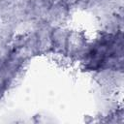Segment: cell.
I'll list each match as a JSON object with an SVG mask.
<instances>
[{"label": "cell", "mask_w": 124, "mask_h": 124, "mask_svg": "<svg viewBox=\"0 0 124 124\" xmlns=\"http://www.w3.org/2000/svg\"><path fill=\"white\" fill-rule=\"evenodd\" d=\"M118 52H121V39L108 38L93 47L89 54V62L94 68L102 67L116 59Z\"/></svg>", "instance_id": "obj_1"}]
</instances>
